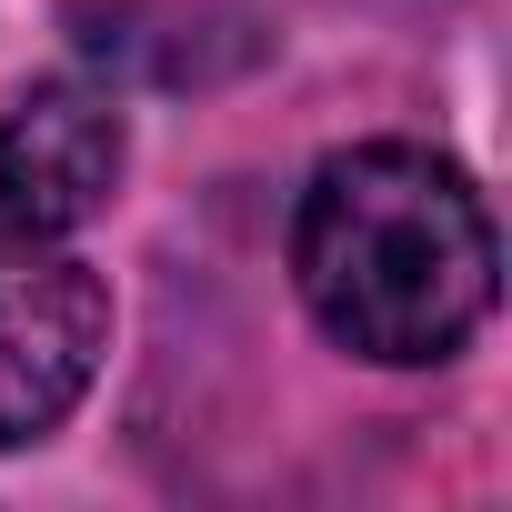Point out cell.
I'll list each match as a JSON object with an SVG mask.
<instances>
[{"label":"cell","mask_w":512,"mask_h":512,"mask_svg":"<svg viewBox=\"0 0 512 512\" xmlns=\"http://www.w3.org/2000/svg\"><path fill=\"white\" fill-rule=\"evenodd\" d=\"M111 352V282L61 241H0V452L81 412Z\"/></svg>","instance_id":"cell-2"},{"label":"cell","mask_w":512,"mask_h":512,"mask_svg":"<svg viewBox=\"0 0 512 512\" xmlns=\"http://www.w3.org/2000/svg\"><path fill=\"white\" fill-rule=\"evenodd\" d=\"M292 282H302V312L342 352L422 372L482 332L502 241L462 161L422 141H352L302 181Z\"/></svg>","instance_id":"cell-1"},{"label":"cell","mask_w":512,"mask_h":512,"mask_svg":"<svg viewBox=\"0 0 512 512\" xmlns=\"http://www.w3.org/2000/svg\"><path fill=\"white\" fill-rule=\"evenodd\" d=\"M131 131L121 101L91 81H21L0 91V241H61L121 191Z\"/></svg>","instance_id":"cell-3"}]
</instances>
